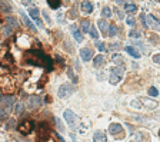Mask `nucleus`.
I'll list each match as a JSON object with an SVG mask.
<instances>
[{
    "label": "nucleus",
    "mask_w": 160,
    "mask_h": 142,
    "mask_svg": "<svg viewBox=\"0 0 160 142\" xmlns=\"http://www.w3.org/2000/svg\"><path fill=\"white\" fill-rule=\"evenodd\" d=\"M25 62L29 65H34V66L46 67L47 71H52V67H53L52 59L41 50H27L25 53Z\"/></svg>",
    "instance_id": "nucleus-1"
},
{
    "label": "nucleus",
    "mask_w": 160,
    "mask_h": 142,
    "mask_svg": "<svg viewBox=\"0 0 160 142\" xmlns=\"http://www.w3.org/2000/svg\"><path fill=\"white\" fill-rule=\"evenodd\" d=\"M16 20L13 19V17H7L6 19V23H4V26L2 27V34H3L4 38H7V36H10L12 34V32L14 29H16Z\"/></svg>",
    "instance_id": "nucleus-2"
},
{
    "label": "nucleus",
    "mask_w": 160,
    "mask_h": 142,
    "mask_svg": "<svg viewBox=\"0 0 160 142\" xmlns=\"http://www.w3.org/2000/svg\"><path fill=\"white\" fill-rule=\"evenodd\" d=\"M0 89L4 92H12L14 89V80L9 76H2L0 78Z\"/></svg>",
    "instance_id": "nucleus-3"
},
{
    "label": "nucleus",
    "mask_w": 160,
    "mask_h": 142,
    "mask_svg": "<svg viewBox=\"0 0 160 142\" xmlns=\"http://www.w3.org/2000/svg\"><path fill=\"white\" fill-rule=\"evenodd\" d=\"M63 116H64V121L69 124V126L72 128V129H76V128H77L79 119H77V116H76V115L70 111V109H66L64 113H63Z\"/></svg>",
    "instance_id": "nucleus-4"
},
{
    "label": "nucleus",
    "mask_w": 160,
    "mask_h": 142,
    "mask_svg": "<svg viewBox=\"0 0 160 142\" xmlns=\"http://www.w3.org/2000/svg\"><path fill=\"white\" fill-rule=\"evenodd\" d=\"M123 73H124V71L122 69V67L115 66L113 69H111V73H110V83L117 85L120 80H122V78H123Z\"/></svg>",
    "instance_id": "nucleus-5"
},
{
    "label": "nucleus",
    "mask_w": 160,
    "mask_h": 142,
    "mask_svg": "<svg viewBox=\"0 0 160 142\" xmlns=\"http://www.w3.org/2000/svg\"><path fill=\"white\" fill-rule=\"evenodd\" d=\"M13 105H14V98L12 95H7V96H3L2 100H0V106L6 111V112H10L13 109Z\"/></svg>",
    "instance_id": "nucleus-6"
},
{
    "label": "nucleus",
    "mask_w": 160,
    "mask_h": 142,
    "mask_svg": "<svg viewBox=\"0 0 160 142\" xmlns=\"http://www.w3.org/2000/svg\"><path fill=\"white\" fill-rule=\"evenodd\" d=\"M73 91H74V88L72 86V85L64 83V85H62V86L57 89V96H59V98H62V99H64V98H67V96L72 95Z\"/></svg>",
    "instance_id": "nucleus-7"
},
{
    "label": "nucleus",
    "mask_w": 160,
    "mask_h": 142,
    "mask_svg": "<svg viewBox=\"0 0 160 142\" xmlns=\"http://www.w3.org/2000/svg\"><path fill=\"white\" fill-rule=\"evenodd\" d=\"M29 14L32 17V20L36 23L37 27H43V22L40 19V14H39V9L37 7H30L29 9Z\"/></svg>",
    "instance_id": "nucleus-8"
},
{
    "label": "nucleus",
    "mask_w": 160,
    "mask_h": 142,
    "mask_svg": "<svg viewBox=\"0 0 160 142\" xmlns=\"http://www.w3.org/2000/svg\"><path fill=\"white\" fill-rule=\"evenodd\" d=\"M40 103H41V99H40V96H37V95H32L29 99H27V108H29L30 111L37 109L40 106Z\"/></svg>",
    "instance_id": "nucleus-9"
},
{
    "label": "nucleus",
    "mask_w": 160,
    "mask_h": 142,
    "mask_svg": "<svg viewBox=\"0 0 160 142\" xmlns=\"http://www.w3.org/2000/svg\"><path fill=\"white\" fill-rule=\"evenodd\" d=\"M146 26L152 27L153 30H160V22L153 14H147L146 16Z\"/></svg>",
    "instance_id": "nucleus-10"
},
{
    "label": "nucleus",
    "mask_w": 160,
    "mask_h": 142,
    "mask_svg": "<svg viewBox=\"0 0 160 142\" xmlns=\"http://www.w3.org/2000/svg\"><path fill=\"white\" fill-rule=\"evenodd\" d=\"M19 131H20L23 135H29L33 131V122L29 121V119H27V121H23L20 125H19Z\"/></svg>",
    "instance_id": "nucleus-11"
},
{
    "label": "nucleus",
    "mask_w": 160,
    "mask_h": 142,
    "mask_svg": "<svg viewBox=\"0 0 160 142\" xmlns=\"http://www.w3.org/2000/svg\"><path fill=\"white\" fill-rule=\"evenodd\" d=\"M80 58H82L84 62H89V60L93 58V52H92V49H89V47H83V49H80Z\"/></svg>",
    "instance_id": "nucleus-12"
},
{
    "label": "nucleus",
    "mask_w": 160,
    "mask_h": 142,
    "mask_svg": "<svg viewBox=\"0 0 160 142\" xmlns=\"http://www.w3.org/2000/svg\"><path fill=\"white\" fill-rule=\"evenodd\" d=\"M70 30H72V33H73V38L76 39V42H83V34H82V32L80 30H77V27L74 25H72L70 26Z\"/></svg>",
    "instance_id": "nucleus-13"
},
{
    "label": "nucleus",
    "mask_w": 160,
    "mask_h": 142,
    "mask_svg": "<svg viewBox=\"0 0 160 142\" xmlns=\"http://www.w3.org/2000/svg\"><path fill=\"white\" fill-rule=\"evenodd\" d=\"M21 20H23V23H25V25L27 26V27H29V29L32 30V32H34V33H36V32H37V27H36L34 25H33L32 20H30L29 17L26 16V14H23V13H21Z\"/></svg>",
    "instance_id": "nucleus-14"
},
{
    "label": "nucleus",
    "mask_w": 160,
    "mask_h": 142,
    "mask_svg": "<svg viewBox=\"0 0 160 142\" xmlns=\"http://www.w3.org/2000/svg\"><path fill=\"white\" fill-rule=\"evenodd\" d=\"M123 131V126L120 125V124H111L110 126H109V132H110L111 135H117L120 134Z\"/></svg>",
    "instance_id": "nucleus-15"
},
{
    "label": "nucleus",
    "mask_w": 160,
    "mask_h": 142,
    "mask_svg": "<svg viewBox=\"0 0 160 142\" xmlns=\"http://www.w3.org/2000/svg\"><path fill=\"white\" fill-rule=\"evenodd\" d=\"M93 139H95V142H109L107 141V138H106V134L102 132V131H96Z\"/></svg>",
    "instance_id": "nucleus-16"
},
{
    "label": "nucleus",
    "mask_w": 160,
    "mask_h": 142,
    "mask_svg": "<svg viewBox=\"0 0 160 142\" xmlns=\"http://www.w3.org/2000/svg\"><path fill=\"white\" fill-rule=\"evenodd\" d=\"M139 100H140V102H144V106H147V108H150V109L157 108V102H156V100L147 99V98H140Z\"/></svg>",
    "instance_id": "nucleus-17"
},
{
    "label": "nucleus",
    "mask_w": 160,
    "mask_h": 142,
    "mask_svg": "<svg viewBox=\"0 0 160 142\" xmlns=\"http://www.w3.org/2000/svg\"><path fill=\"white\" fill-rule=\"evenodd\" d=\"M82 10L84 13H92V12H93V4H92V2L84 0V2L82 3Z\"/></svg>",
    "instance_id": "nucleus-18"
},
{
    "label": "nucleus",
    "mask_w": 160,
    "mask_h": 142,
    "mask_svg": "<svg viewBox=\"0 0 160 142\" xmlns=\"http://www.w3.org/2000/svg\"><path fill=\"white\" fill-rule=\"evenodd\" d=\"M97 25H99V29L102 30V33H103V34H106V33H107V30H109V25H107V22H106V20H103V19H100V20L97 22Z\"/></svg>",
    "instance_id": "nucleus-19"
},
{
    "label": "nucleus",
    "mask_w": 160,
    "mask_h": 142,
    "mask_svg": "<svg viewBox=\"0 0 160 142\" xmlns=\"http://www.w3.org/2000/svg\"><path fill=\"white\" fill-rule=\"evenodd\" d=\"M47 4L50 6V9L57 10V9H60V6H62V0H47Z\"/></svg>",
    "instance_id": "nucleus-20"
},
{
    "label": "nucleus",
    "mask_w": 160,
    "mask_h": 142,
    "mask_svg": "<svg viewBox=\"0 0 160 142\" xmlns=\"http://www.w3.org/2000/svg\"><path fill=\"white\" fill-rule=\"evenodd\" d=\"M93 63H95V67H100L104 65V58H103V55H97L95 58V60H93Z\"/></svg>",
    "instance_id": "nucleus-21"
},
{
    "label": "nucleus",
    "mask_w": 160,
    "mask_h": 142,
    "mask_svg": "<svg viewBox=\"0 0 160 142\" xmlns=\"http://www.w3.org/2000/svg\"><path fill=\"white\" fill-rule=\"evenodd\" d=\"M111 62L117 63V65H123L124 60H123V58H122L119 53H113V55H111Z\"/></svg>",
    "instance_id": "nucleus-22"
},
{
    "label": "nucleus",
    "mask_w": 160,
    "mask_h": 142,
    "mask_svg": "<svg viewBox=\"0 0 160 142\" xmlns=\"http://www.w3.org/2000/svg\"><path fill=\"white\" fill-rule=\"evenodd\" d=\"M124 10L127 13H135V12H137V6L133 3H127V4H124Z\"/></svg>",
    "instance_id": "nucleus-23"
},
{
    "label": "nucleus",
    "mask_w": 160,
    "mask_h": 142,
    "mask_svg": "<svg viewBox=\"0 0 160 142\" xmlns=\"http://www.w3.org/2000/svg\"><path fill=\"white\" fill-rule=\"evenodd\" d=\"M126 52H127L129 55H131L133 58H139V56H140V53L133 46H127V47H126Z\"/></svg>",
    "instance_id": "nucleus-24"
},
{
    "label": "nucleus",
    "mask_w": 160,
    "mask_h": 142,
    "mask_svg": "<svg viewBox=\"0 0 160 142\" xmlns=\"http://www.w3.org/2000/svg\"><path fill=\"white\" fill-rule=\"evenodd\" d=\"M80 26H82V32H89V29H90V22L87 20V19H84V20H82Z\"/></svg>",
    "instance_id": "nucleus-25"
},
{
    "label": "nucleus",
    "mask_w": 160,
    "mask_h": 142,
    "mask_svg": "<svg viewBox=\"0 0 160 142\" xmlns=\"http://www.w3.org/2000/svg\"><path fill=\"white\" fill-rule=\"evenodd\" d=\"M117 34V27L116 25H110L109 26V30H107V36H116Z\"/></svg>",
    "instance_id": "nucleus-26"
},
{
    "label": "nucleus",
    "mask_w": 160,
    "mask_h": 142,
    "mask_svg": "<svg viewBox=\"0 0 160 142\" xmlns=\"http://www.w3.org/2000/svg\"><path fill=\"white\" fill-rule=\"evenodd\" d=\"M23 111H25V106H23V103H20V102H19V103H16L14 113H16L17 116H19V115H21V113H23Z\"/></svg>",
    "instance_id": "nucleus-27"
},
{
    "label": "nucleus",
    "mask_w": 160,
    "mask_h": 142,
    "mask_svg": "<svg viewBox=\"0 0 160 142\" xmlns=\"http://www.w3.org/2000/svg\"><path fill=\"white\" fill-rule=\"evenodd\" d=\"M89 34H90L93 39H97L99 38V33H97V30H96V27L93 25L90 26V29H89Z\"/></svg>",
    "instance_id": "nucleus-28"
},
{
    "label": "nucleus",
    "mask_w": 160,
    "mask_h": 142,
    "mask_svg": "<svg viewBox=\"0 0 160 142\" xmlns=\"http://www.w3.org/2000/svg\"><path fill=\"white\" fill-rule=\"evenodd\" d=\"M0 10H3V12H6V13L10 12V7H9L7 4L4 3L3 0H0Z\"/></svg>",
    "instance_id": "nucleus-29"
},
{
    "label": "nucleus",
    "mask_w": 160,
    "mask_h": 142,
    "mask_svg": "<svg viewBox=\"0 0 160 142\" xmlns=\"http://www.w3.org/2000/svg\"><path fill=\"white\" fill-rule=\"evenodd\" d=\"M102 14H103V16H104V17H110V16H111V10H110V9H109V7H107V6H106V7H103Z\"/></svg>",
    "instance_id": "nucleus-30"
},
{
    "label": "nucleus",
    "mask_w": 160,
    "mask_h": 142,
    "mask_svg": "<svg viewBox=\"0 0 160 142\" xmlns=\"http://www.w3.org/2000/svg\"><path fill=\"white\" fill-rule=\"evenodd\" d=\"M96 46H97V49L100 50V52H106V45L103 42H96Z\"/></svg>",
    "instance_id": "nucleus-31"
},
{
    "label": "nucleus",
    "mask_w": 160,
    "mask_h": 142,
    "mask_svg": "<svg viewBox=\"0 0 160 142\" xmlns=\"http://www.w3.org/2000/svg\"><path fill=\"white\" fill-rule=\"evenodd\" d=\"M67 75L70 76V79L73 80L74 83H76V82H77V78H76V75H74V73H73V71H72V69H70V67H69V71H67Z\"/></svg>",
    "instance_id": "nucleus-32"
},
{
    "label": "nucleus",
    "mask_w": 160,
    "mask_h": 142,
    "mask_svg": "<svg viewBox=\"0 0 160 142\" xmlns=\"http://www.w3.org/2000/svg\"><path fill=\"white\" fill-rule=\"evenodd\" d=\"M149 95L150 96H157L159 95V92H157V89L154 88V86H152V88H149Z\"/></svg>",
    "instance_id": "nucleus-33"
},
{
    "label": "nucleus",
    "mask_w": 160,
    "mask_h": 142,
    "mask_svg": "<svg viewBox=\"0 0 160 142\" xmlns=\"http://www.w3.org/2000/svg\"><path fill=\"white\" fill-rule=\"evenodd\" d=\"M129 36H131V38H140V32L139 30H130V33H129Z\"/></svg>",
    "instance_id": "nucleus-34"
},
{
    "label": "nucleus",
    "mask_w": 160,
    "mask_h": 142,
    "mask_svg": "<svg viewBox=\"0 0 160 142\" xmlns=\"http://www.w3.org/2000/svg\"><path fill=\"white\" fill-rule=\"evenodd\" d=\"M115 12H116V14H117V17H119V19H123V17H124L123 12H122L120 9H115Z\"/></svg>",
    "instance_id": "nucleus-35"
},
{
    "label": "nucleus",
    "mask_w": 160,
    "mask_h": 142,
    "mask_svg": "<svg viewBox=\"0 0 160 142\" xmlns=\"http://www.w3.org/2000/svg\"><path fill=\"white\" fill-rule=\"evenodd\" d=\"M153 62L157 63V65H160V53H157V55L153 56Z\"/></svg>",
    "instance_id": "nucleus-36"
},
{
    "label": "nucleus",
    "mask_w": 160,
    "mask_h": 142,
    "mask_svg": "<svg viewBox=\"0 0 160 142\" xmlns=\"http://www.w3.org/2000/svg\"><path fill=\"white\" fill-rule=\"evenodd\" d=\"M126 23H127V25H130V26H133V25H135V19H133L131 16H129L127 19H126Z\"/></svg>",
    "instance_id": "nucleus-37"
},
{
    "label": "nucleus",
    "mask_w": 160,
    "mask_h": 142,
    "mask_svg": "<svg viewBox=\"0 0 160 142\" xmlns=\"http://www.w3.org/2000/svg\"><path fill=\"white\" fill-rule=\"evenodd\" d=\"M56 124H57V126H59V131H60V132H63V131H64V128H63L60 119H56Z\"/></svg>",
    "instance_id": "nucleus-38"
},
{
    "label": "nucleus",
    "mask_w": 160,
    "mask_h": 142,
    "mask_svg": "<svg viewBox=\"0 0 160 142\" xmlns=\"http://www.w3.org/2000/svg\"><path fill=\"white\" fill-rule=\"evenodd\" d=\"M131 106H135V108H140V106H142V105H140V100L139 99L133 100V102H131Z\"/></svg>",
    "instance_id": "nucleus-39"
},
{
    "label": "nucleus",
    "mask_w": 160,
    "mask_h": 142,
    "mask_svg": "<svg viewBox=\"0 0 160 142\" xmlns=\"http://www.w3.org/2000/svg\"><path fill=\"white\" fill-rule=\"evenodd\" d=\"M54 139H56V142H64V141H63L62 136H60V135H57V134L54 135Z\"/></svg>",
    "instance_id": "nucleus-40"
},
{
    "label": "nucleus",
    "mask_w": 160,
    "mask_h": 142,
    "mask_svg": "<svg viewBox=\"0 0 160 142\" xmlns=\"http://www.w3.org/2000/svg\"><path fill=\"white\" fill-rule=\"evenodd\" d=\"M43 16H45V19H46V20H47V23H50V17H49V14L46 13V10H45V12H43Z\"/></svg>",
    "instance_id": "nucleus-41"
},
{
    "label": "nucleus",
    "mask_w": 160,
    "mask_h": 142,
    "mask_svg": "<svg viewBox=\"0 0 160 142\" xmlns=\"http://www.w3.org/2000/svg\"><path fill=\"white\" fill-rule=\"evenodd\" d=\"M119 46H120V45H119V43H113V45H111V49H113V50H117V49H119Z\"/></svg>",
    "instance_id": "nucleus-42"
},
{
    "label": "nucleus",
    "mask_w": 160,
    "mask_h": 142,
    "mask_svg": "<svg viewBox=\"0 0 160 142\" xmlns=\"http://www.w3.org/2000/svg\"><path fill=\"white\" fill-rule=\"evenodd\" d=\"M159 138H160V131H159Z\"/></svg>",
    "instance_id": "nucleus-43"
},
{
    "label": "nucleus",
    "mask_w": 160,
    "mask_h": 142,
    "mask_svg": "<svg viewBox=\"0 0 160 142\" xmlns=\"http://www.w3.org/2000/svg\"><path fill=\"white\" fill-rule=\"evenodd\" d=\"M154 2H160V0H154Z\"/></svg>",
    "instance_id": "nucleus-44"
}]
</instances>
